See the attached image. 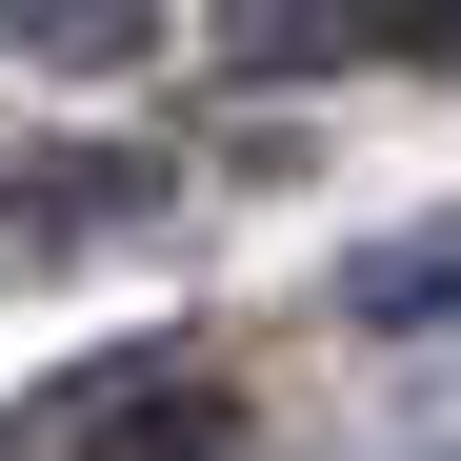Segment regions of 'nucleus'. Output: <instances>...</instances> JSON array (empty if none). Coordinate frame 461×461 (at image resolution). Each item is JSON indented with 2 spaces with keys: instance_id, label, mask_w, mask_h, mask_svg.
Segmentation results:
<instances>
[{
  "instance_id": "nucleus-1",
  "label": "nucleus",
  "mask_w": 461,
  "mask_h": 461,
  "mask_svg": "<svg viewBox=\"0 0 461 461\" xmlns=\"http://www.w3.org/2000/svg\"><path fill=\"white\" fill-rule=\"evenodd\" d=\"M101 461H241V402H201V381H181V402H140Z\"/></svg>"
}]
</instances>
